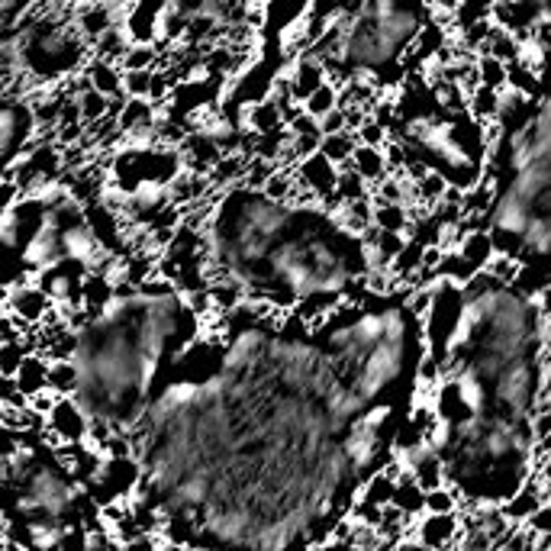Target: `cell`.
I'll return each mask as SVG.
<instances>
[{"instance_id":"6da1fadb","label":"cell","mask_w":551,"mask_h":551,"mask_svg":"<svg viewBox=\"0 0 551 551\" xmlns=\"http://www.w3.org/2000/svg\"><path fill=\"white\" fill-rule=\"evenodd\" d=\"M216 316L129 435L139 503L187 551H319L413 419L423 316L390 290L316 319L245 300Z\"/></svg>"},{"instance_id":"7a4b0ae2","label":"cell","mask_w":551,"mask_h":551,"mask_svg":"<svg viewBox=\"0 0 551 551\" xmlns=\"http://www.w3.org/2000/svg\"><path fill=\"white\" fill-rule=\"evenodd\" d=\"M545 384V319L529 287L477 278L435 336L429 448L461 500L506 503L529 477Z\"/></svg>"},{"instance_id":"3957f363","label":"cell","mask_w":551,"mask_h":551,"mask_svg":"<svg viewBox=\"0 0 551 551\" xmlns=\"http://www.w3.org/2000/svg\"><path fill=\"white\" fill-rule=\"evenodd\" d=\"M191 223L207 287L226 284L245 303L316 319L371 290L374 242L316 197L232 181Z\"/></svg>"},{"instance_id":"277c9868","label":"cell","mask_w":551,"mask_h":551,"mask_svg":"<svg viewBox=\"0 0 551 551\" xmlns=\"http://www.w3.org/2000/svg\"><path fill=\"white\" fill-rule=\"evenodd\" d=\"M207 310L168 278H142L84 307L71 329V400L91 432L129 439L168 368L210 329Z\"/></svg>"},{"instance_id":"5b68a950","label":"cell","mask_w":551,"mask_h":551,"mask_svg":"<svg viewBox=\"0 0 551 551\" xmlns=\"http://www.w3.org/2000/svg\"><path fill=\"white\" fill-rule=\"evenodd\" d=\"M484 232L522 287L551 284V78L503 113L487 165Z\"/></svg>"},{"instance_id":"8992f818","label":"cell","mask_w":551,"mask_h":551,"mask_svg":"<svg viewBox=\"0 0 551 551\" xmlns=\"http://www.w3.org/2000/svg\"><path fill=\"white\" fill-rule=\"evenodd\" d=\"M429 26V0H336L313 62L345 81H387Z\"/></svg>"},{"instance_id":"52a82bcc","label":"cell","mask_w":551,"mask_h":551,"mask_svg":"<svg viewBox=\"0 0 551 551\" xmlns=\"http://www.w3.org/2000/svg\"><path fill=\"white\" fill-rule=\"evenodd\" d=\"M39 116L29 94H0V174H7L29 155L39 136Z\"/></svg>"},{"instance_id":"ba28073f","label":"cell","mask_w":551,"mask_h":551,"mask_svg":"<svg viewBox=\"0 0 551 551\" xmlns=\"http://www.w3.org/2000/svg\"><path fill=\"white\" fill-rule=\"evenodd\" d=\"M84 81H87V87H94V91H100V94L110 97V100L126 94L123 71L116 68V62H107V58L91 55V62L84 65Z\"/></svg>"},{"instance_id":"9c48e42d","label":"cell","mask_w":551,"mask_h":551,"mask_svg":"<svg viewBox=\"0 0 551 551\" xmlns=\"http://www.w3.org/2000/svg\"><path fill=\"white\" fill-rule=\"evenodd\" d=\"M23 358H26V352L20 348L17 336L10 332L7 319H0V374H17Z\"/></svg>"},{"instance_id":"30bf717a","label":"cell","mask_w":551,"mask_h":551,"mask_svg":"<svg viewBox=\"0 0 551 551\" xmlns=\"http://www.w3.org/2000/svg\"><path fill=\"white\" fill-rule=\"evenodd\" d=\"M0 548H4V535H0Z\"/></svg>"}]
</instances>
